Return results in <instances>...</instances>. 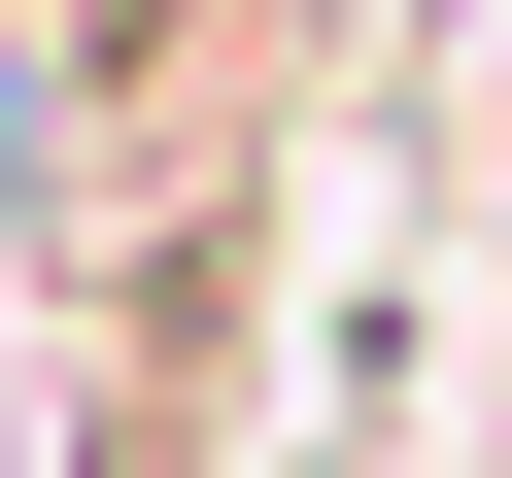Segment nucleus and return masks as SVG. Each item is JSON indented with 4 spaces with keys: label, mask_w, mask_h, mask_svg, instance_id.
Returning <instances> with one entry per match:
<instances>
[{
    "label": "nucleus",
    "mask_w": 512,
    "mask_h": 478,
    "mask_svg": "<svg viewBox=\"0 0 512 478\" xmlns=\"http://www.w3.org/2000/svg\"><path fill=\"white\" fill-rule=\"evenodd\" d=\"M205 69V0H0V239H69V171Z\"/></svg>",
    "instance_id": "1"
}]
</instances>
